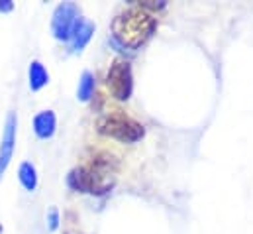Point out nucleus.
Segmentation results:
<instances>
[{
	"instance_id": "nucleus-11",
	"label": "nucleus",
	"mask_w": 253,
	"mask_h": 234,
	"mask_svg": "<svg viewBox=\"0 0 253 234\" xmlns=\"http://www.w3.org/2000/svg\"><path fill=\"white\" fill-rule=\"evenodd\" d=\"M94 93V77L90 73H83L81 81H79V99L81 101H88Z\"/></svg>"
},
{
	"instance_id": "nucleus-8",
	"label": "nucleus",
	"mask_w": 253,
	"mask_h": 234,
	"mask_svg": "<svg viewBox=\"0 0 253 234\" xmlns=\"http://www.w3.org/2000/svg\"><path fill=\"white\" fill-rule=\"evenodd\" d=\"M34 130H36L38 138H42V140L51 138L53 132H55V115L51 111L40 113L38 117L34 118Z\"/></svg>"
},
{
	"instance_id": "nucleus-10",
	"label": "nucleus",
	"mask_w": 253,
	"mask_h": 234,
	"mask_svg": "<svg viewBox=\"0 0 253 234\" xmlns=\"http://www.w3.org/2000/svg\"><path fill=\"white\" fill-rule=\"evenodd\" d=\"M20 183L24 185V189L34 191L38 187V176H36V168L30 162H24L20 166Z\"/></svg>"
},
{
	"instance_id": "nucleus-2",
	"label": "nucleus",
	"mask_w": 253,
	"mask_h": 234,
	"mask_svg": "<svg viewBox=\"0 0 253 234\" xmlns=\"http://www.w3.org/2000/svg\"><path fill=\"white\" fill-rule=\"evenodd\" d=\"M112 160V158H110ZM106 158H98L88 168H79L69 174V187L81 193L104 195L114 183V168Z\"/></svg>"
},
{
	"instance_id": "nucleus-12",
	"label": "nucleus",
	"mask_w": 253,
	"mask_h": 234,
	"mask_svg": "<svg viewBox=\"0 0 253 234\" xmlns=\"http://www.w3.org/2000/svg\"><path fill=\"white\" fill-rule=\"evenodd\" d=\"M57 225H59V215H57V211H51V213H49V229L55 231Z\"/></svg>"
},
{
	"instance_id": "nucleus-13",
	"label": "nucleus",
	"mask_w": 253,
	"mask_h": 234,
	"mask_svg": "<svg viewBox=\"0 0 253 234\" xmlns=\"http://www.w3.org/2000/svg\"><path fill=\"white\" fill-rule=\"evenodd\" d=\"M14 8V4L10 0H0V12H10Z\"/></svg>"
},
{
	"instance_id": "nucleus-7",
	"label": "nucleus",
	"mask_w": 253,
	"mask_h": 234,
	"mask_svg": "<svg viewBox=\"0 0 253 234\" xmlns=\"http://www.w3.org/2000/svg\"><path fill=\"white\" fill-rule=\"evenodd\" d=\"M92 34H94V24L88 22V20L79 18V22H77V26L73 30V36L69 40L71 42V50L73 52H81L88 44V40L92 38Z\"/></svg>"
},
{
	"instance_id": "nucleus-6",
	"label": "nucleus",
	"mask_w": 253,
	"mask_h": 234,
	"mask_svg": "<svg viewBox=\"0 0 253 234\" xmlns=\"http://www.w3.org/2000/svg\"><path fill=\"white\" fill-rule=\"evenodd\" d=\"M14 144H16V115L10 113L6 118V126H4V136L0 142V177L4 176L12 156H14Z\"/></svg>"
},
{
	"instance_id": "nucleus-4",
	"label": "nucleus",
	"mask_w": 253,
	"mask_h": 234,
	"mask_svg": "<svg viewBox=\"0 0 253 234\" xmlns=\"http://www.w3.org/2000/svg\"><path fill=\"white\" fill-rule=\"evenodd\" d=\"M106 85L112 93L114 99L118 101H127L129 95H131V67L127 61L122 59H116L112 65H110V71H108V77H106Z\"/></svg>"
},
{
	"instance_id": "nucleus-5",
	"label": "nucleus",
	"mask_w": 253,
	"mask_h": 234,
	"mask_svg": "<svg viewBox=\"0 0 253 234\" xmlns=\"http://www.w3.org/2000/svg\"><path fill=\"white\" fill-rule=\"evenodd\" d=\"M77 22H79V8L71 2L59 4L53 12V22H51L55 38L57 40H71Z\"/></svg>"
},
{
	"instance_id": "nucleus-9",
	"label": "nucleus",
	"mask_w": 253,
	"mask_h": 234,
	"mask_svg": "<svg viewBox=\"0 0 253 234\" xmlns=\"http://www.w3.org/2000/svg\"><path fill=\"white\" fill-rule=\"evenodd\" d=\"M49 81V75L45 71V67L40 61H32L30 65V87L32 91H40L42 87H45Z\"/></svg>"
},
{
	"instance_id": "nucleus-1",
	"label": "nucleus",
	"mask_w": 253,
	"mask_h": 234,
	"mask_svg": "<svg viewBox=\"0 0 253 234\" xmlns=\"http://www.w3.org/2000/svg\"><path fill=\"white\" fill-rule=\"evenodd\" d=\"M155 30V18L137 8H127L124 12H120L114 22H112V36L118 44H122L124 48L137 50L139 46H143L151 34Z\"/></svg>"
},
{
	"instance_id": "nucleus-3",
	"label": "nucleus",
	"mask_w": 253,
	"mask_h": 234,
	"mask_svg": "<svg viewBox=\"0 0 253 234\" xmlns=\"http://www.w3.org/2000/svg\"><path fill=\"white\" fill-rule=\"evenodd\" d=\"M98 130L120 142H137L143 136V126L122 111H112L98 120Z\"/></svg>"
}]
</instances>
